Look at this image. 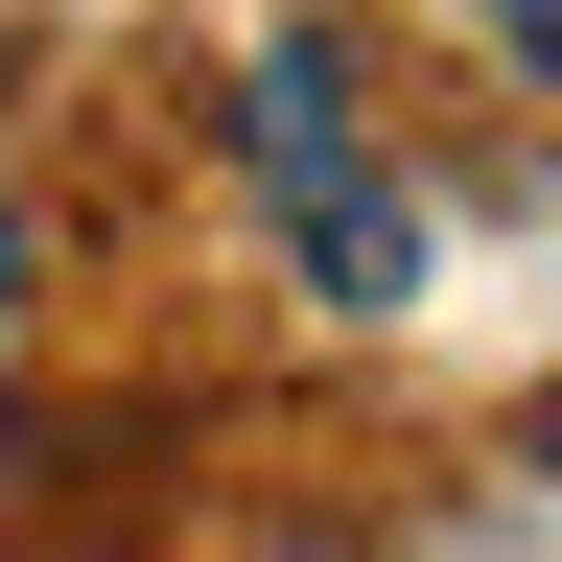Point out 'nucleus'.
<instances>
[{
    "label": "nucleus",
    "instance_id": "nucleus-1",
    "mask_svg": "<svg viewBox=\"0 0 562 562\" xmlns=\"http://www.w3.org/2000/svg\"><path fill=\"white\" fill-rule=\"evenodd\" d=\"M235 140H258V211H281V258H305L328 305H398L422 281V211H398L375 140H351V70L328 47H258L235 70Z\"/></svg>",
    "mask_w": 562,
    "mask_h": 562
},
{
    "label": "nucleus",
    "instance_id": "nucleus-2",
    "mask_svg": "<svg viewBox=\"0 0 562 562\" xmlns=\"http://www.w3.org/2000/svg\"><path fill=\"white\" fill-rule=\"evenodd\" d=\"M469 24H516V47H562V0H469Z\"/></svg>",
    "mask_w": 562,
    "mask_h": 562
},
{
    "label": "nucleus",
    "instance_id": "nucleus-3",
    "mask_svg": "<svg viewBox=\"0 0 562 562\" xmlns=\"http://www.w3.org/2000/svg\"><path fill=\"white\" fill-rule=\"evenodd\" d=\"M0 281H24V258H0Z\"/></svg>",
    "mask_w": 562,
    "mask_h": 562
}]
</instances>
